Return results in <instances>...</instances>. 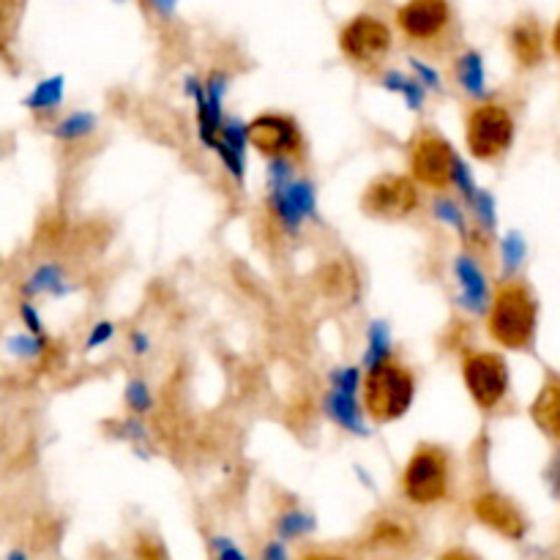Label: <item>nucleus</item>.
<instances>
[{
  "label": "nucleus",
  "instance_id": "ddd939ff",
  "mask_svg": "<svg viewBox=\"0 0 560 560\" xmlns=\"http://www.w3.org/2000/svg\"><path fill=\"white\" fill-rule=\"evenodd\" d=\"M512 52L523 66H536L545 55V36L536 20H520L512 27Z\"/></svg>",
  "mask_w": 560,
  "mask_h": 560
},
{
  "label": "nucleus",
  "instance_id": "f3484780",
  "mask_svg": "<svg viewBox=\"0 0 560 560\" xmlns=\"http://www.w3.org/2000/svg\"><path fill=\"white\" fill-rule=\"evenodd\" d=\"M266 560H284V552H282V547L279 545H271L266 550Z\"/></svg>",
  "mask_w": 560,
  "mask_h": 560
},
{
  "label": "nucleus",
  "instance_id": "39448f33",
  "mask_svg": "<svg viewBox=\"0 0 560 560\" xmlns=\"http://www.w3.org/2000/svg\"><path fill=\"white\" fill-rule=\"evenodd\" d=\"M339 47H342L345 58L353 60L355 66L372 69V66H381L386 60L388 49H392V31L377 16L361 14L342 27Z\"/></svg>",
  "mask_w": 560,
  "mask_h": 560
},
{
  "label": "nucleus",
  "instance_id": "f257e3e1",
  "mask_svg": "<svg viewBox=\"0 0 560 560\" xmlns=\"http://www.w3.org/2000/svg\"><path fill=\"white\" fill-rule=\"evenodd\" d=\"M490 337L509 350H523L534 342L536 334V299L528 284L503 282L492 299Z\"/></svg>",
  "mask_w": 560,
  "mask_h": 560
},
{
  "label": "nucleus",
  "instance_id": "6ab92c4d",
  "mask_svg": "<svg viewBox=\"0 0 560 560\" xmlns=\"http://www.w3.org/2000/svg\"><path fill=\"white\" fill-rule=\"evenodd\" d=\"M304 560H345L339 556H328V552H315V556H306Z\"/></svg>",
  "mask_w": 560,
  "mask_h": 560
},
{
  "label": "nucleus",
  "instance_id": "9b49d317",
  "mask_svg": "<svg viewBox=\"0 0 560 560\" xmlns=\"http://www.w3.org/2000/svg\"><path fill=\"white\" fill-rule=\"evenodd\" d=\"M474 512L481 523L490 525V528H495L498 534L512 536V539L523 536V528H525L523 514H520L517 506H514L512 501H506L503 495H495V492L479 495L474 501Z\"/></svg>",
  "mask_w": 560,
  "mask_h": 560
},
{
  "label": "nucleus",
  "instance_id": "7ed1b4c3",
  "mask_svg": "<svg viewBox=\"0 0 560 560\" xmlns=\"http://www.w3.org/2000/svg\"><path fill=\"white\" fill-rule=\"evenodd\" d=\"M514 140V118L501 104H476L465 118V142L479 162H495Z\"/></svg>",
  "mask_w": 560,
  "mask_h": 560
},
{
  "label": "nucleus",
  "instance_id": "f03ea898",
  "mask_svg": "<svg viewBox=\"0 0 560 560\" xmlns=\"http://www.w3.org/2000/svg\"><path fill=\"white\" fill-rule=\"evenodd\" d=\"M416 397V381L399 361H377L364 381V408L377 424H392L402 419Z\"/></svg>",
  "mask_w": 560,
  "mask_h": 560
},
{
  "label": "nucleus",
  "instance_id": "20e7f679",
  "mask_svg": "<svg viewBox=\"0 0 560 560\" xmlns=\"http://www.w3.org/2000/svg\"><path fill=\"white\" fill-rule=\"evenodd\" d=\"M402 490L408 501L416 506H430L446 498L448 492V457L443 448L419 446L413 457L408 459V468L402 474Z\"/></svg>",
  "mask_w": 560,
  "mask_h": 560
},
{
  "label": "nucleus",
  "instance_id": "2eb2a0df",
  "mask_svg": "<svg viewBox=\"0 0 560 560\" xmlns=\"http://www.w3.org/2000/svg\"><path fill=\"white\" fill-rule=\"evenodd\" d=\"M219 560H246V558L241 556L235 547H230L228 541H222V547H219Z\"/></svg>",
  "mask_w": 560,
  "mask_h": 560
},
{
  "label": "nucleus",
  "instance_id": "4468645a",
  "mask_svg": "<svg viewBox=\"0 0 560 560\" xmlns=\"http://www.w3.org/2000/svg\"><path fill=\"white\" fill-rule=\"evenodd\" d=\"M463 77L465 80H468V88H479L481 85V66H479V60L476 58H465L463 60Z\"/></svg>",
  "mask_w": 560,
  "mask_h": 560
},
{
  "label": "nucleus",
  "instance_id": "9d476101",
  "mask_svg": "<svg viewBox=\"0 0 560 560\" xmlns=\"http://www.w3.org/2000/svg\"><path fill=\"white\" fill-rule=\"evenodd\" d=\"M397 25L410 42L432 44L446 36L452 25V5L448 0H408L397 11Z\"/></svg>",
  "mask_w": 560,
  "mask_h": 560
},
{
  "label": "nucleus",
  "instance_id": "412c9836",
  "mask_svg": "<svg viewBox=\"0 0 560 560\" xmlns=\"http://www.w3.org/2000/svg\"><path fill=\"white\" fill-rule=\"evenodd\" d=\"M556 485H558V492H560V468H558V474H556Z\"/></svg>",
  "mask_w": 560,
  "mask_h": 560
},
{
  "label": "nucleus",
  "instance_id": "aec40b11",
  "mask_svg": "<svg viewBox=\"0 0 560 560\" xmlns=\"http://www.w3.org/2000/svg\"><path fill=\"white\" fill-rule=\"evenodd\" d=\"M11 560H25V556H20V552H14V556H11Z\"/></svg>",
  "mask_w": 560,
  "mask_h": 560
},
{
  "label": "nucleus",
  "instance_id": "a211bd4d",
  "mask_svg": "<svg viewBox=\"0 0 560 560\" xmlns=\"http://www.w3.org/2000/svg\"><path fill=\"white\" fill-rule=\"evenodd\" d=\"M552 49H556V55L560 58V20H558L556 31H552Z\"/></svg>",
  "mask_w": 560,
  "mask_h": 560
},
{
  "label": "nucleus",
  "instance_id": "dca6fc26",
  "mask_svg": "<svg viewBox=\"0 0 560 560\" xmlns=\"http://www.w3.org/2000/svg\"><path fill=\"white\" fill-rule=\"evenodd\" d=\"M441 560H479V558H474L470 552H465V550H452V552H446Z\"/></svg>",
  "mask_w": 560,
  "mask_h": 560
},
{
  "label": "nucleus",
  "instance_id": "6e6552de",
  "mask_svg": "<svg viewBox=\"0 0 560 560\" xmlns=\"http://www.w3.org/2000/svg\"><path fill=\"white\" fill-rule=\"evenodd\" d=\"M463 377L470 397L481 410L498 408L509 392L506 361L498 353H468L463 361Z\"/></svg>",
  "mask_w": 560,
  "mask_h": 560
},
{
  "label": "nucleus",
  "instance_id": "0eeeda50",
  "mask_svg": "<svg viewBox=\"0 0 560 560\" xmlns=\"http://www.w3.org/2000/svg\"><path fill=\"white\" fill-rule=\"evenodd\" d=\"M361 208L375 219H405L419 208L416 178L408 175H381L366 186Z\"/></svg>",
  "mask_w": 560,
  "mask_h": 560
},
{
  "label": "nucleus",
  "instance_id": "1a4fd4ad",
  "mask_svg": "<svg viewBox=\"0 0 560 560\" xmlns=\"http://www.w3.org/2000/svg\"><path fill=\"white\" fill-rule=\"evenodd\" d=\"M249 142L268 159L304 156V135L288 115L266 113L249 124Z\"/></svg>",
  "mask_w": 560,
  "mask_h": 560
},
{
  "label": "nucleus",
  "instance_id": "f8f14e48",
  "mask_svg": "<svg viewBox=\"0 0 560 560\" xmlns=\"http://www.w3.org/2000/svg\"><path fill=\"white\" fill-rule=\"evenodd\" d=\"M534 424L545 432L550 441L560 443V377H547L545 386L536 394L530 405Z\"/></svg>",
  "mask_w": 560,
  "mask_h": 560
},
{
  "label": "nucleus",
  "instance_id": "423d86ee",
  "mask_svg": "<svg viewBox=\"0 0 560 560\" xmlns=\"http://www.w3.org/2000/svg\"><path fill=\"white\" fill-rule=\"evenodd\" d=\"M454 170H457V159H454L452 145L443 137L432 135V131L416 137L413 145H410V173L421 186H430L438 191L448 189Z\"/></svg>",
  "mask_w": 560,
  "mask_h": 560
}]
</instances>
